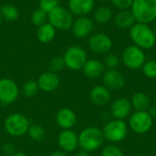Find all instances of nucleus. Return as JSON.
<instances>
[{
	"mask_svg": "<svg viewBox=\"0 0 156 156\" xmlns=\"http://www.w3.org/2000/svg\"><path fill=\"white\" fill-rule=\"evenodd\" d=\"M58 144L65 153H72L79 147V135L70 130H62L58 137Z\"/></svg>",
	"mask_w": 156,
	"mask_h": 156,
	"instance_id": "4468645a",
	"label": "nucleus"
},
{
	"mask_svg": "<svg viewBox=\"0 0 156 156\" xmlns=\"http://www.w3.org/2000/svg\"><path fill=\"white\" fill-rule=\"evenodd\" d=\"M135 23L136 20L131 9L121 10L114 17V24L119 29H130Z\"/></svg>",
	"mask_w": 156,
	"mask_h": 156,
	"instance_id": "412c9836",
	"label": "nucleus"
},
{
	"mask_svg": "<svg viewBox=\"0 0 156 156\" xmlns=\"http://www.w3.org/2000/svg\"><path fill=\"white\" fill-rule=\"evenodd\" d=\"M66 67L71 70L82 69L84 64L88 60L87 53L84 48L80 46L69 47L63 55Z\"/></svg>",
	"mask_w": 156,
	"mask_h": 156,
	"instance_id": "0eeeda50",
	"label": "nucleus"
},
{
	"mask_svg": "<svg viewBox=\"0 0 156 156\" xmlns=\"http://www.w3.org/2000/svg\"><path fill=\"white\" fill-rule=\"evenodd\" d=\"M90 49L96 54H106L112 48V38L104 33H95L88 40Z\"/></svg>",
	"mask_w": 156,
	"mask_h": 156,
	"instance_id": "9b49d317",
	"label": "nucleus"
},
{
	"mask_svg": "<svg viewBox=\"0 0 156 156\" xmlns=\"http://www.w3.org/2000/svg\"><path fill=\"white\" fill-rule=\"evenodd\" d=\"M101 156H124L122 149L115 144H109L101 151Z\"/></svg>",
	"mask_w": 156,
	"mask_h": 156,
	"instance_id": "7c9ffc66",
	"label": "nucleus"
},
{
	"mask_svg": "<svg viewBox=\"0 0 156 156\" xmlns=\"http://www.w3.org/2000/svg\"><path fill=\"white\" fill-rule=\"evenodd\" d=\"M2 16H1V13H0V24H1V22H2Z\"/></svg>",
	"mask_w": 156,
	"mask_h": 156,
	"instance_id": "a19ab883",
	"label": "nucleus"
},
{
	"mask_svg": "<svg viewBox=\"0 0 156 156\" xmlns=\"http://www.w3.org/2000/svg\"><path fill=\"white\" fill-rule=\"evenodd\" d=\"M154 37H155V39H156V25H155V27H154Z\"/></svg>",
	"mask_w": 156,
	"mask_h": 156,
	"instance_id": "ea45409f",
	"label": "nucleus"
},
{
	"mask_svg": "<svg viewBox=\"0 0 156 156\" xmlns=\"http://www.w3.org/2000/svg\"><path fill=\"white\" fill-rule=\"evenodd\" d=\"M120 63V59L118 58L117 55L115 54H108L105 58H104V66L105 68H107L108 69H114L119 66Z\"/></svg>",
	"mask_w": 156,
	"mask_h": 156,
	"instance_id": "2f4dec72",
	"label": "nucleus"
},
{
	"mask_svg": "<svg viewBox=\"0 0 156 156\" xmlns=\"http://www.w3.org/2000/svg\"><path fill=\"white\" fill-rule=\"evenodd\" d=\"M48 156H67V154L62 150H58V151L51 153Z\"/></svg>",
	"mask_w": 156,
	"mask_h": 156,
	"instance_id": "e433bc0d",
	"label": "nucleus"
},
{
	"mask_svg": "<svg viewBox=\"0 0 156 156\" xmlns=\"http://www.w3.org/2000/svg\"><path fill=\"white\" fill-rule=\"evenodd\" d=\"M28 119L21 113L16 112L8 115L4 122V129L12 137H21L27 134L29 128Z\"/></svg>",
	"mask_w": 156,
	"mask_h": 156,
	"instance_id": "20e7f679",
	"label": "nucleus"
},
{
	"mask_svg": "<svg viewBox=\"0 0 156 156\" xmlns=\"http://www.w3.org/2000/svg\"><path fill=\"white\" fill-rule=\"evenodd\" d=\"M0 106H1V103H0Z\"/></svg>",
	"mask_w": 156,
	"mask_h": 156,
	"instance_id": "a18cd8bd",
	"label": "nucleus"
},
{
	"mask_svg": "<svg viewBox=\"0 0 156 156\" xmlns=\"http://www.w3.org/2000/svg\"><path fill=\"white\" fill-rule=\"evenodd\" d=\"M74 156H90V153H88V152H86V151H84V150H80L79 152H77L76 154H75V155Z\"/></svg>",
	"mask_w": 156,
	"mask_h": 156,
	"instance_id": "4c0bfd02",
	"label": "nucleus"
},
{
	"mask_svg": "<svg viewBox=\"0 0 156 156\" xmlns=\"http://www.w3.org/2000/svg\"><path fill=\"white\" fill-rule=\"evenodd\" d=\"M98 1H101V2H106V1H108V0H98Z\"/></svg>",
	"mask_w": 156,
	"mask_h": 156,
	"instance_id": "79ce46f5",
	"label": "nucleus"
},
{
	"mask_svg": "<svg viewBox=\"0 0 156 156\" xmlns=\"http://www.w3.org/2000/svg\"><path fill=\"white\" fill-rule=\"evenodd\" d=\"M91 102L99 107H103L109 104L111 101V92L103 85H98L92 88L90 93Z\"/></svg>",
	"mask_w": 156,
	"mask_h": 156,
	"instance_id": "a211bd4d",
	"label": "nucleus"
},
{
	"mask_svg": "<svg viewBox=\"0 0 156 156\" xmlns=\"http://www.w3.org/2000/svg\"><path fill=\"white\" fill-rule=\"evenodd\" d=\"M65 67H66V64H65L63 56L62 57H60V56L54 57L50 60V63H49V70L52 71V72H55V73L59 72V71L63 70Z\"/></svg>",
	"mask_w": 156,
	"mask_h": 156,
	"instance_id": "c756f323",
	"label": "nucleus"
},
{
	"mask_svg": "<svg viewBox=\"0 0 156 156\" xmlns=\"http://www.w3.org/2000/svg\"><path fill=\"white\" fill-rule=\"evenodd\" d=\"M133 156H143V155H140V154H135V155H133Z\"/></svg>",
	"mask_w": 156,
	"mask_h": 156,
	"instance_id": "c03bdc74",
	"label": "nucleus"
},
{
	"mask_svg": "<svg viewBox=\"0 0 156 156\" xmlns=\"http://www.w3.org/2000/svg\"><path fill=\"white\" fill-rule=\"evenodd\" d=\"M129 34L134 45L144 50L153 48L156 44L154 29L148 24L136 22L129 29Z\"/></svg>",
	"mask_w": 156,
	"mask_h": 156,
	"instance_id": "f257e3e1",
	"label": "nucleus"
},
{
	"mask_svg": "<svg viewBox=\"0 0 156 156\" xmlns=\"http://www.w3.org/2000/svg\"><path fill=\"white\" fill-rule=\"evenodd\" d=\"M55 121L62 130H70L77 122V115L69 108H61L57 112Z\"/></svg>",
	"mask_w": 156,
	"mask_h": 156,
	"instance_id": "dca6fc26",
	"label": "nucleus"
},
{
	"mask_svg": "<svg viewBox=\"0 0 156 156\" xmlns=\"http://www.w3.org/2000/svg\"><path fill=\"white\" fill-rule=\"evenodd\" d=\"M154 103H155V106H156V96H155V98H154Z\"/></svg>",
	"mask_w": 156,
	"mask_h": 156,
	"instance_id": "37998d69",
	"label": "nucleus"
},
{
	"mask_svg": "<svg viewBox=\"0 0 156 156\" xmlns=\"http://www.w3.org/2000/svg\"><path fill=\"white\" fill-rule=\"evenodd\" d=\"M104 140L102 130L98 127L90 126L82 130L79 134V147L88 153L94 152L101 147Z\"/></svg>",
	"mask_w": 156,
	"mask_h": 156,
	"instance_id": "f03ea898",
	"label": "nucleus"
},
{
	"mask_svg": "<svg viewBox=\"0 0 156 156\" xmlns=\"http://www.w3.org/2000/svg\"><path fill=\"white\" fill-rule=\"evenodd\" d=\"M131 101L126 98H119L111 105V113L117 120L127 118L132 112Z\"/></svg>",
	"mask_w": 156,
	"mask_h": 156,
	"instance_id": "f3484780",
	"label": "nucleus"
},
{
	"mask_svg": "<svg viewBox=\"0 0 156 156\" xmlns=\"http://www.w3.org/2000/svg\"><path fill=\"white\" fill-rule=\"evenodd\" d=\"M31 21L34 26L38 27L48 22V13L41 8H37L32 13Z\"/></svg>",
	"mask_w": 156,
	"mask_h": 156,
	"instance_id": "bb28decb",
	"label": "nucleus"
},
{
	"mask_svg": "<svg viewBox=\"0 0 156 156\" xmlns=\"http://www.w3.org/2000/svg\"><path fill=\"white\" fill-rule=\"evenodd\" d=\"M19 96V88L11 79H0V103L1 105H10L14 103Z\"/></svg>",
	"mask_w": 156,
	"mask_h": 156,
	"instance_id": "1a4fd4ad",
	"label": "nucleus"
},
{
	"mask_svg": "<svg viewBox=\"0 0 156 156\" xmlns=\"http://www.w3.org/2000/svg\"><path fill=\"white\" fill-rule=\"evenodd\" d=\"M37 82L38 84L39 90L48 93L55 91L58 88L60 84V79L57 73L48 70L40 74Z\"/></svg>",
	"mask_w": 156,
	"mask_h": 156,
	"instance_id": "2eb2a0df",
	"label": "nucleus"
},
{
	"mask_svg": "<svg viewBox=\"0 0 156 156\" xmlns=\"http://www.w3.org/2000/svg\"><path fill=\"white\" fill-rule=\"evenodd\" d=\"M56 30L57 29L51 24L47 22L46 24L37 27V37L41 43H50L56 37Z\"/></svg>",
	"mask_w": 156,
	"mask_h": 156,
	"instance_id": "4be33fe9",
	"label": "nucleus"
},
{
	"mask_svg": "<svg viewBox=\"0 0 156 156\" xmlns=\"http://www.w3.org/2000/svg\"><path fill=\"white\" fill-rule=\"evenodd\" d=\"M3 151L5 154L11 156L12 154H15V147L12 144H5L3 146Z\"/></svg>",
	"mask_w": 156,
	"mask_h": 156,
	"instance_id": "f704fd0d",
	"label": "nucleus"
},
{
	"mask_svg": "<svg viewBox=\"0 0 156 156\" xmlns=\"http://www.w3.org/2000/svg\"><path fill=\"white\" fill-rule=\"evenodd\" d=\"M102 83L110 90H118L125 85L124 76L116 69H106L102 74Z\"/></svg>",
	"mask_w": 156,
	"mask_h": 156,
	"instance_id": "ddd939ff",
	"label": "nucleus"
},
{
	"mask_svg": "<svg viewBox=\"0 0 156 156\" xmlns=\"http://www.w3.org/2000/svg\"><path fill=\"white\" fill-rule=\"evenodd\" d=\"M131 11L136 22L150 24L156 20V0H133Z\"/></svg>",
	"mask_w": 156,
	"mask_h": 156,
	"instance_id": "7ed1b4c3",
	"label": "nucleus"
},
{
	"mask_svg": "<svg viewBox=\"0 0 156 156\" xmlns=\"http://www.w3.org/2000/svg\"><path fill=\"white\" fill-rule=\"evenodd\" d=\"M133 0H112V3L115 7L120 10H128L131 9Z\"/></svg>",
	"mask_w": 156,
	"mask_h": 156,
	"instance_id": "72a5a7b5",
	"label": "nucleus"
},
{
	"mask_svg": "<svg viewBox=\"0 0 156 156\" xmlns=\"http://www.w3.org/2000/svg\"><path fill=\"white\" fill-rule=\"evenodd\" d=\"M94 27V21L88 17L87 16H79L76 20H74L71 32L73 36L77 38H86L90 36Z\"/></svg>",
	"mask_w": 156,
	"mask_h": 156,
	"instance_id": "f8f14e48",
	"label": "nucleus"
},
{
	"mask_svg": "<svg viewBox=\"0 0 156 156\" xmlns=\"http://www.w3.org/2000/svg\"><path fill=\"white\" fill-rule=\"evenodd\" d=\"M27 134L35 142H41L46 137V131L40 124H30Z\"/></svg>",
	"mask_w": 156,
	"mask_h": 156,
	"instance_id": "a878e982",
	"label": "nucleus"
},
{
	"mask_svg": "<svg viewBox=\"0 0 156 156\" xmlns=\"http://www.w3.org/2000/svg\"><path fill=\"white\" fill-rule=\"evenodd\" d=\"M69 10L78 16H87L94 7V0H69Z\"/></svg>",
	"mask_w": 156,
	"mask_h": 156,
	"instance_id": "6ab92c4d",
	"label": "nucleus"
},
{
	"mask_svg": "<svg viewBox=\"0 0 156 156\" xmlns=\"http://www.w3.org/2000/svg\"><path fill=\"white\" fill-rule=\"evenodd\" d=\"M2 18L7 22H15L19 17V10L13 4H4L0 7Z\"/></svg>",
	"mask_w": 156,
	"mask_h": 156,
	"instance_id": "b1692460",
	"label": "nucleus"
},
{
	"mask_svg": "<svg viewBox=\"0 0 156 156\" xmlns=\"http://www.w3.org/2000/svg\"><path fill=\"white\" fill-rule=\"evenodd\" d=\"M11 156H27L26 154L24 153H21V152H18V153H15L14 154H12Z\"/></svg>",
	"mask_w": 156,
	"mask_h": 156,
	"instance_id": "58836bf2",
	"label": "nucleus"
},
{
	"mask_svg": "<svg viewBox=\"0 0 156 156\" xmlns=\"http://www.w3.org/2000/svg\"><path fill=\"white\" fill-rule=\"evenodd\" d=\"M112 17V11L110 7L102 5L98 7L93 14V21L103 25L107 24Z\"/></svg>",
	"mask_w": 156,
	"mask_h": 156,
	"instance_id": "393cba45",
	"label": "nucleus"
},
{
	"mask_svg": "<svg viewBox=\"0 0 156 156\" xmlns=\"http://www.w3.org/2000/svg\"><path fill=\"white\" fill-rule=\"evenodd\" d=\"M48 22L56 29L68 30L71 28L74 19L72 13L68 8L58 5L48 13Z\"/></svg>",
	"mask_w": 156,
	"mask_h": 156,
	"instance_id": "39448f33",
	"label": "nucleus"
},
{
	"mask_svg": "<svg viewBox=\"0 0 156 156\" xmlns=\"http://www.w3.org/2000/svg\"><path fill=\"white\" fill-rule=\"evenodd\" d=\"M102 133L107 141L111 143H119L126 138L128 127L122 120L115 119L110 121L104 125Z\"/></svg>",
	"mask_w": 156,
	"mask_h": 156,
	"instance_id": "423d86ee",
	"label": "nucleus"
},
{
	"mask_svg": "<svg viewBox=\"0 0 156 156\" xmlns=\"http://www.w3.org/2000/svg\"><path fill=\"white\" fill-rule=\"evenodd\" d=\"M145 58L144 50L135 45L127 47L122 53V61L130 69H141L146 61Z\"/></svg>",
	"mask_w": 156,
	"mask_h": 156,
	"instance_id": "6e6552de",
	"label": "nucleus"
},
{
	"mask_svg": "<svg viewBox=\"0 0 156 156\" xmlns=\"http://www.w3.org/2000/svg\"><path fill=\"white\" fill-rule=\"evenodd\" d=\"M38 90H39V88H38L37 82L36 80H29L26 81L25 84L23 85V88H22L23 94L27 98L34 97L37 93Z\"/></svg>",
	"mask_w": 156,
	"mask_h": 156,
	"instance_id": "cd10ccee",
	"label": "nucleus"
},
{
	"mask_svg": "<svg viewBox=\"0 0 156 156\" xmlns=\"http://www.w3.org/2000/svg\"><path fill=\"white\" fill-rule=\"evenodd\" d=\"M105 70L106 69L103 62L95 58L88 59L82 68L84 75L90 79H98L101 77Z\"/></svg>",
	"mask_w": 156,
	"mask_h": 156,
	"instance_id": "aec40b11",
	"label": "nucleus"
},
{
	"mask_svg": "<svg viewBox=\"0 0 156 156\" xmlns=\"http://www.w3.org/2000/svg\"><path fill=\"white\" fill-rule=\"evenodd\" d=\"M130 128L138 134H144L149 132L153 126V118L147 112H135L132 114L129 121Z\"/></svg>",
	"mask_w": 156,
	"mask_h": 156,
	"instance_id": "9d476101",
	"label": "nucleus"
},
{
	"mask_svg": "<svg viewBox=\"0 0 156 156\" xmlns=\"http://www.w3.org/2000/svg\"><path fill=\"white\" fill-rule=\"evenodd\" d=\"M143 72L144 76L148 79H155L156 78V60H148L145 61L144 66L142 67Z\"/></svg>",
	"mask_w": 156,
	"mask_h": 156,
	"instance_id": "c85d7f7f",
	"label": "nucleus"
},
{
	"mask_svg": "<svg viewBox=\"0 0 156 156\" xmlns=\"http://www.w3.org/2000/svg\"><path fill=\"white\" fill-rule=\"evenodd\" d=\"M147 112L150 114V116L154 119L156 117V106H153V107H150L148 110H147Z\"/></svg>",
	"mask_w": 156,
	"mask_h": 156,
	"instance_id": "c9c22d12",
	"label": "nucleus"
},
{
	"mask_svg": "<svg viewBox=\"0 0 156 156\" xmlns=\"http://www.w3.org/2000/svg\"><path fill=\"white\" fill-rule=\"evenodd\" d=\"M131 104L133 109L137 112L147 111L151 106V101L147 94L144 92H135L131 99Z\"/></svg>",
	"mask_w": 156,
	"mask_h": 156,
	"instance_id": "5701e85b",
	"label": "nucleus"
},
{
	"mask_svg": "<svg viewBox=\"0 0 156 156\" xmlns=\"http://www.w3.org/2000/svg\"><path fill=\"white\" fill-rule=\"evenodd\" d=\"M58 5H59V0H39V8L47 13L53 10Z\"/></svg>",
	"mask_w": 156,
	"mask_h": 156,
	"instance_id": "473e14b6",
	"label": "nucleus"
}]
</instances>
